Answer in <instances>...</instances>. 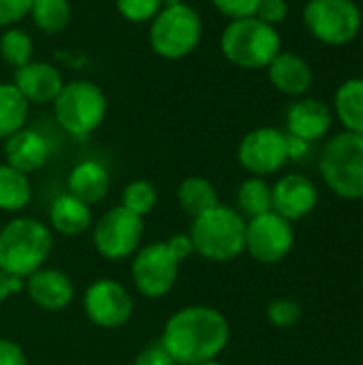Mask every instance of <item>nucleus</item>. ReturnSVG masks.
<instances>
[{
	"instance_id": "f257e3e1",
	"label": "nucleus",
	"mask_w": 363,
	"mask_h": 365,
	"mask_svg": "<svg viewBox=\"0 0 363 365\" xmlns=\"http://www.w3.org/2000/svg\"><path fill=\"white\" fill-rule=\"evenodd\" d=\"M229 323L223 312L210 306H188L165 323L160 344L178 365L214 361L229 344Z\"/></svg>"
},
{
	"instance_id": "f03ea898",
	"label": "nucleus",
	"mask_w": 363,
	"mask_h": 365,
	"mask_svg": "<svg viewBox=\"0 0 363 365\" xmlns=\"http://www.w3.org/2000/svg\"><path fill=\"white\" fill-rule=\"evenodd\" d=\"M53 248L51 229L36 218H13L0 229V269L26 280L39 272Z\"/></svg>"
},
{
	"instance_id": "7ed1b4c3",
	"label": "nucleus",
	"mask_w": 363,
	"mask_h": 365,
	"mask_svg": "<svg viewBox=\"0 0 363 365\" xmlns=\"http://www.w3.org/2000/svg\"><path fill=\"white\" fill-rule=\"evenodd\" d=\"M190 242L195 252L208 261H233L244 252L246 220L237 210L218 203L210 212L193 218Z\"/></svg>"
},
{
	"instance_id": "20e7f679",
	"label": "nucleus",
	"mask_w": 363,
	"mask_h": 365,
	"mask_svg": "<svg viewBox=\"0 0 363 365\" xmlns=\"http://www.w3.org/2000/svg\"><path fill=\"white\" fill-rule=\"evenodd\" d=\"M220 51L233 66L257 71L270 66L282 51V41L274 26L257 17H244L227 24L220 34Z\"/></svg>"
},
{
	"instance_id": "39448f33",
	"label": "nucleus",
	"mask_w": 363,
	"mask_h": 365,
	"mask_svg": "<svg viewBox=\"0 0 363 365\" xmlns=\"http://www.w3.org/2000/svg\"><path fill=\"white\" fill-rule=\"evenodd\" d=\"M319 173L325 186L344 201L363 199V135L338 133L319 158Z\"/></svg>"
},
{
	"instance_id": "423d86ee",
	"label": "nucleus",
	"mask_w": 363,
	"mask_h": 365,
	"mask_svg": "<svg viewBox=\"0 0 363 365\" xmlns=\"http://www.w3.org/2000/svg\"><path fill=\"white\" fill-rule=\"evenodd\" d=\"M203 36V19L199 11L186 2L165 4L150 21L148 41L156 56L165 60H182L190 56Z\"/></svg>"
},
{
	"instance_id": "0eeeda50",
	"label": "nucleus",
	"mask_w": 363,
	"mask_h": 365,
	"mask_svg": "<svg viewBox=\"0 0 363 365\" xmlns=\"http://www.w3.org/2000/svg\"><path fill=\"white\" fill-rule=\"evenodd\" d=\"M56 122L73 137L92 135L107 115V96L103 88L88 79L64 83L58 98L51 103Z\"/></svg>"
},
{
	"instance_id": "6e6552de",
	"label": "nucleus",
	"mask_w": 363,
	"mask_h": 365,
	"mask_svg": "<svg viewBox=\"0 0 363 365\" xmlns=\"http://www.w3.org/2000/svg\"><path fill=\"white\" fill-rule=\"evenodd\" d=\"M362 24V9L353 0H308L304 6L306 30L323 45H349L357 38Z\"/></svg>"
},
{
	"instance_id": "1a4fd4ad",
	"label": "nucleus",
	"mask_w": 363,
	"mask_h": 365,
	"mask_svg": "<svg viewBox=\"0 0 363 365\" xmlns=\"http://www.w3.org/2000/svg\"><path fill=\"white\" fill-rule=\"evenodd\" d=\"M180 261L167 242H154L135 252L131 276L133 284L145 299H160L178 282Z\"/></svg>"
},
{
	"instance_id": "9d476101",
	"label": "nucleus",
	"mask_w": 363,
	"mask_h": 365,
	"mask_svg": "<svg viewBox=\"0 0 363 365\" xmlns=\"http://www.w3.org/2000/svg\"><path fill=\"white\" fill-rule=\"evenodd\" d=\"M141 237L143 218L118 205L101 216L92 233V244L103 259L122 261L139 250Z\"/></svg>"
},
{
	"instance_id": "9b49d317",
	"label": "nucleus",
	"mask_w": 363,
	"mask_h": 365,
	"mask_svg": "<svg viewBox=\"0 0 363 365\" xmlns=\"http://www.w3.org/2000/svg\"><path fill=\"white\" fill-rule=\"evenodd\" d=\"M295 244L293 222L276 212L261 214L246 222L244 250L263 265H276L289 257Z\"/></svg>"
},
{
	"instance_id": "f8f14e48",
	"label": "nucleus",
	"mask_w": 363,
	"mask_h": 365,
	"mask_svg": "<svg viewBox=\"0 0 363 365\" xmlns=\"http://www.w3.org/2000/svg\"><path fill=\"white\" fill-rule=\"evenodd\" d=\"M237 160L257 178H267L280 171L289 163L287 133L274 126H259L246 133L237 148Z\"/></svg>"
},
{
	"instance_id": "ddd939ff",
	"label": "nucleus",
	"mask_w": 363,
	"mask_h": 365,
	"mask_svg": "<svg viewBox=\"0 0 363 365\" xmlns=\"http://www.w3.org/2000/svg\"><path fill=\"white\" fill-rule=\"evenodd\" d=\"M131 293L111 278L94 280L83 293V312L90 323L103 329H118L133 317Z\"/></svg>"
},
{
	"instance_id": "4468645a",
	"label": "nucleus",
	"mask_w": 363,
	"mask_h": 365,
	"mask_svg": "<svg viewBox=\"0 0 363 365\" xmlns=\"http://www.w3.org/2000/svg\"><path fill=\"white\" fill-rule=\"evenodd\" d=\"M319 203L317 184L302 173H287L272 186V212L289 222L302 220L315 212Z\"/></svg>"
},
{
	"instance_id": "2eb2a0df",
	"label": "nucleus",
	"mask_w": 363,
	"mask_h": 365,
	"mask_svg": "<svg viewBox=\"0 0 363 365\" xmlns=\"http://www.w3.org/2000/svg\"><path fill=\"white\" fill-rule=\"evenodd\" d=\"M13 86L24 94L30 105H51L64 88V79L53 64L43 60H30L28 64L15 68Z\"/></svg>"
},
{
	"instance_id": "dca6fc26",
	"label": "nucleus",
	"mask_w": 363,
	"mask_h": 365,
	"mask_svg": "<svg viewBox=\"0 0 363 365\" xmlns=\"http://www.w3.org/2000/svg\"><path fill=\"white\" fill-rule=\"evenodd\" d=\"M332 109L317 98L302 96L287 109V133L308 143L323 139L332 130Z\"/></svg>"
},
{
	"instance_id": "f3484780",
	"label": "nucleus",
	"mask_w": 363,
	"mask_h": 365,
	"mask_svg": "<svg viewBox=\"0 0 363 365\" xmlns=\"http://www.w3.org/2000/svg\"><path fill=\"white\" fill-rule=\"evenodd\" d=\"M24 289L32 304L49 312L64 310L75 297L71 278L60 269L41 267L39 272H34L32 276L24 280Z\"/></svg>"
},
{
	"instance_id": "a211bd4d",
	"label": "nucleus",
	"mask_w": 363,
	"mask_h": 365,
	"mask_svg": "<svg viewBox=\"0 0 363 365\" xmlns=\"http://www.w3.org/2000/svg\"><path fill=\"white\" fill-rule=\"evenodd\" d=\"M51 148L49 141L32 128H21L15 135L4 139V160L9 167L21 173H34L45 167L49 160Z\"/></svg>"
},
{
	"instance_id": "6ab92c4d",
	"label": "nucleus",
	"mask_w": 363,
	"mask_h": 365,
	"mask_svg": "<svg viewBox=\"0 0 363 365\" xmlns=\"http://www.w3.org/2000/svg\"><path fill=\"white\" fill-rule=\"evenodd\" d=\"M270 83L285 96L302 98L312 86V68L310 64L293 53V51H280L267 66Z\"/></svg>"
},
{
	"instance_id": "aec40b11",
	"label": "nucleus",
	"mask_w": 363,
	"mask_h": 365,
	"mask_svg": "<svg viewBox=\"0 0 363 365\" xmlns=\"http://www.w3.org/2000/svg\"><path fill=\"white\" fill-rule=\"evenodd\" d=\"M66 186L73 197H77L79 201L88 205H94L107 197L111 178L105 165H101L98 160H81L79 165L71 169Z\"/></svg>"
},
{
	"instance_id": "412c9836",
	"label": "nucleus",
	"mask_w": 363,
	"mask_h": 365,
	"mask_svg": "<svg viewBox=\"0 0 363 365\" xmlns=\"http://www.w3.org/2000/svg\"><path fill=\"white\" fill-rule=\"evenodd\" d=\"M49 222L51 229L66 237H77L86 233L92 225L90 205L73 197L71 192L60 195L49 207Z\"/></svg>"
},
{
	"instance_id": "4be33fe9",
	"label": "nucleus",
	"mask_w": 363,
	"mask_h": 365,
	"mask_svg": "<svg viewBox=\"0 0 363 365\" xmlns=\"http://www.w3.org/2000/svg\"><path fill=\"white\" fill-rule=\"evenodd\" d=\"M334 109L344 130L363 135V77H351L338 86Z\"/></svg>"
},
{
	"instance_id": "5701e85b",
	"label": "nucleus",
	"mask_w": 363,
	"mask_h": 365,
	"mask_svg": "<svg viewBox=\"0 0 363 365\" xmlns=\"http://www.w3.org/2000/svg\"><path fill=\"white\" fill-rule=\"evenodd\" d=\"M178 203L184 214L197 218L218 205V192L210 180L193 175L178 186Z\"/></svg>"
},
{
	"instance_id": "b1692460",
	"label": "nucleus",
	"mask_w": 363,
	"mask_h": 365,
	"mask_svg": "<svg viewBox=\"0 0 363 365\" xmlns=\"http://www.w3.org/2000/svg\"><path fill=\"white\" fill-rule=\"evenodd\" d=\"M30 103L11 83H0V139H6L26 126Z\"/></svg>"
},
{
	"instance_id": "393cba45",
	"label": "nucleus",
	"mask_w": 363,
	"mask_h": 365,
	"mask_svg": "<svg viewBox=\"0 0 363 365\" xmlns=\"http://www.w3.org/2000/svg\"><path fill=\"white\" fill-rule=\"evenodd\" d=\"M32 199V186L26 173L0 165V210L2 212H19Z\"/></svg>"
},
{
	"instance_id": "a878e982",
	"label": "nucleus",
	"mask_w": 363,
	"mask_h": 365,
	"mask_svg": "<svg viewBox=\"0 0 363 365\" xmlns=\"http://www.w3.org/2000/svg\"><path fill=\"white\" fill-rule=\"evenodd\" d=\"M28 17L45 34H60L71 24L68 0H32Z\"/></svg>"
},
{
	"instance_id": "bb28decb",
	"label": "nucleus",
	"mask_w": 363,
	"mask_h": 365,
	"mask_svg": "<svg viewBox=\"0 0 363 365\" xmlns=\"http://www.w3.org/2000/svg\"><path fill=\"white\" fill-rule=\"evenodd\" d=\"M237 212L244 218H257L261 214L272 212V186L265 178H248L237 188Z\"/></svg>"
},
{
	"instance_id": "cd10ccee",
	"label": "nucleus",
	"mask_w": 363,
	"mask_h": 365,
	"mask_svg": "<svg viewBox=\"0 0 363 365\" xmlns=\"http://www.w3.org/2000/svg\"><path fill=\"white\" fill-rule=\"evenodd\" d=\"M32 51H34V41L26 30L11 26L0 34V58L9 66L19 68L28 64L30 60H34Z\"/></svg>"
},
{
	"instance_id": "c85d7f7f",
	"label": "nucleus",
	"mask_w": 363,
	"mask_h": 365,
	"mask_svg": "<svg viewBox=\"0 0 363 365\" xmlns=\"http://www.w3.org/2000/svg\"><path fill=\"white\" fill-rule=\"evenodd\" d=\"M158 201L156 188L148 180H133L122 190V207L137 216H148Z\"/></svg>"
},
{
	"instance_id": "c756f323",
	"label": "nucleus",
	"mask_w": 363,
	"mask_h": 365,
	"mask_svg": "<svg viewBox=\"0 0 363 365\" xmlns=\"http://www.w3.org/2000/svg\"><path fill=\"white\" fill-rule=\"evenodd\" d=\"M165 6V0H116L118 13L131 24L152 21L154 15Z\"/></svg>"
},
{
	"instance_id": "7c9ffc66",
	"label": "nucleus",
	"mask_w": 363,
	"mask_h": 365,
	"mask_svg": "<svg viewBox=\"0 0 363 365\" xmlns=\"http://www.w3.org/2000/svg\"><path fill=\"white\" fill-rule=\"evenodd\" d=\"M267 321L274 325V327H293L300 323L302 319V306L289 297H280V299H274L270 306H267Z\"/></svg>"
},
{
	"instance_id": "2f4dec72",
	"label": "nucleus",
	"mask_w": 363,
	"mask_h": 365,
	"mask_svg": "<svg viewBox=\"0 0 363 365\" xmlns=\"http://www.w3.org/2000/svg\"><path fill=\"white\" fill-rule=\"evenodd\" d=\"M212 6L229 21H233V19L255 17L259 0H212Z\"/></svg>"
},
{
	"instance_id": "473e14b6",
	"label": "nucleus",
	"mask_w": 363,
	"mask_h": 365,
	"mask_svg": "<svg viewBox=\"0 0 363 365\" xmlns=\"http://www.w3.org/2000/svg\"><path fill=\"white\" fill-rule=\"evenodd\" d=\"M289 15V4L287 0H259V6H257V13L255 17L270 24V26H278L280 21H285Z\"/></svg>"
},
{
	"instance_id": "72a5a7b5",
	"label": "nucleus",
	"mask_w": 363,
	"mask_h": 365,
	"mask_svg": "<svg viewBox=\"0 0 363 365\" xmlns=\"http://www.w3.org/2000/svg\"><path fill=\"white\" fill-rule=\"evenodd\" d=\"M32 0H0V28L15 26L24 17H28Z\"/></svg>"
},
{
	"instance_id": "f704fd0d",
	"label": "nucleus",
	"mask_w": 363,
	"mask_h": 365,
	"mask_svg": "<svg viewBox=\"0 0 363 365\" xmlns=\"http://www.w3.org/2000/svg\"><path fill=\"white\" fill-rule=\"evenodd\" d=\"M133 365H178L173 359H171V355L163 349V344L160 342H154V344H148L137 357H135V361Z\"/></svg>"
},
{
	"instance_id": "c9c22d12",
	"label": "nucleus",
	"mask_w": 363,
	"mask_h": 365,
	"mask_svg": "<svg viewBox=\"0 0 363 365\" xmlns=\"http://www.w3.org/2000/svg\"><path fill=\"white\" fill-rule=\"evenodd\" d=\"M0 365H28L24 349L6 338H0Z\"/></svg>"
},
{
	"instance_id": "e433bc0d",
	"label": "nucleus",
	"mask_w": 363,
	"mask_h": 365,
	"mask_svg": "<svg viewBox=\"0 0 363 365\" xmlns=\"http://www.w3.org/2000/svg\"><path fill=\"white\" fill-rule=\"evenodd\" d=\"M167 244H169V248L173 250V255L178 257V261L182 263V261H186L193 252H195V248H193V242H190V235H173V237H169L167 240Z\"/></svg>"
},
{
	"instance_id": "4c0bfd02",
	"label": "nucleus",
	"mask_w": 363,
	"mask_h": 365,
	"mask_svg": "<svg viewBox=\"0 0 363 365\" xmlns=\"http://www.w3.org/2000/svg\"><path fill=\"white\" fill-rule=\"evenodd\" d=\"M287 152H289V160H302L308 156L310 152V143L300 139V137H293L287 133Z\"/></svg>"
},
{
	"instance_id": "58836bf2",
	"label": "nucleus",
	"mask_w": 363,
	"mask_h": 365,
	"mask_svg": "<svg viewBox=\"0 0 363 365\" xmlns=\"http://www.w3.org/2000/svg\"><path fill=\"white\" fill-rule=\"evenodd\" d=\"M24 289V280L15 278V276H9L6 272L0 269V304L11 297L13 293H19Z\"/></svg>"
},
{
	"instance_id": "ea45409f",
	"label": "nucleus",
	"mask_w": 363,
	"mask_h": 365,
	"mask_svg": "<svg viewBox=\"0 0 363 365\" xmlns=\"http://www.w3.org/2000/svg\"><path fill=\"white\" fill-rule=\"evenodd\" d=\"M199 365H225V364H220V361H216V359H214V361H205V364H199Z\"/></svg>"
}]
</instances>
